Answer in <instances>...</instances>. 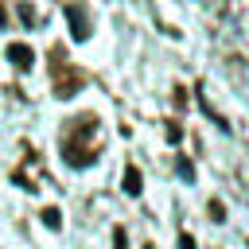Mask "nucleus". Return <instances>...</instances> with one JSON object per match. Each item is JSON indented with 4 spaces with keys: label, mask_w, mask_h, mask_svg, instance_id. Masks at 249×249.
<instances>
[{
    "label": "nucleus",
    "mask_w": 249,
    "mask_h": 249,
    "mask_svg": "<svg viewBox=\"0 0 249 249\" xmlns=\"http://www.w3.org/2000/svg\"><path fill=\"white\" fill-rule=\"evenodd\" d=\"M8 58H12L19 70H27V66L35 62V51H31L27 43H12V47H8Z\"/></svg>",
    "instance_id": "obj_1"
},
{
    "label": "nucleus",
    "mask_w": 249,
    "mask_h": 249,
    "mask_svg": "<svg viewBox=\"0 0 249 249\" xmlns=\"http://www.w3.org/2000/svg\"><path fill=\"white\" fill-rule=\"evenodd\" d=\"M179 249H195V237H191V233H183V237H179Z\"/></svg>",
    "instance_id": "obj_4"
},
{
    "label": "nucleus",
    "mask_w": 249,
    "mask_h": 249,
    "mask_svg": "<svg viewBox=\"0 0 249 249\" xmlns=\"http://www.w3.org/2000/svg\"><path fill=\"white\" fill-rule=\"evenodd\" d=\"M124 191H128L132 198L140 195V171H136V167H128V171H124Z\"/></svg>",
    "instance_id": "obj_2"
},
{
    "label": "nucleus",
    "mask_w": 249,
    "mask_h": 249,
    "mask_svg": "<svg viewBox=\"0 0 249 249\" xmlns=\"http://www.w3.org/2000/svg\"><path fill=\"white\" fill-rule=\"evenodd\" d=\"M43 222H47L51 230H58V210H43Z\"/></svg>",
    "instance_id": "obj_3"
}]
</instances>
